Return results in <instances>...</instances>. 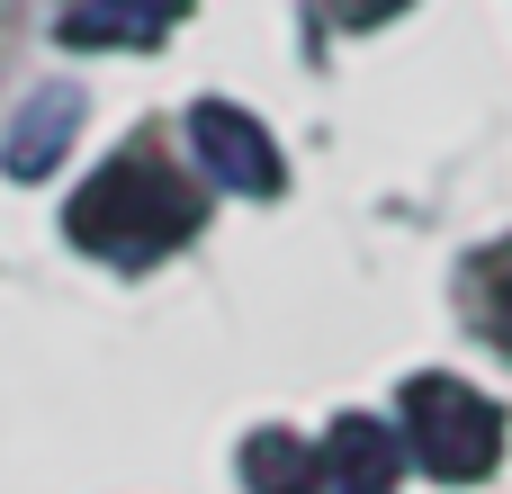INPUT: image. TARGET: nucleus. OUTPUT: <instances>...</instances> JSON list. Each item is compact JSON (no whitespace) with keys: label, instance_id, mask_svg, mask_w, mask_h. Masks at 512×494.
Instances as JSON below:
<instances>
[{"label":"nucleus","instance_id":"nucleus-2","mask_svg":"<svg viewBox=\"0 0 512 494\" xmlns=\"http://www.w3.org/2000/svg\"><path fill=\"white\" fill-rule=\"evenodd\" d=\"M405 450H414L432 477L468 486V477H486V468L504 459V414H495L468 378H414V387H405Z\"/></svg>","mask_w":512,"mask_h":494},{"label":"nucleus","instance_id":"nucleus-8","mask_svg":"<svg viewBox=\"0 0 512 494\" xmlns=\"http://www.w3.org/2000/svg\"><path fill=\"white\" fill-rule=\"evenodd\" d=\"M477 306H486V333L512 351V243H495V252L477 261Z\"/></svg>","mask_w":512,"mask_h":494},{"label":"nucleus","instance_id":"nucleus-7","mask_svg":"<svg viewBox=\"0 0 512 494\" xmlns=\"http://www.w3.org/2000/svg\"><path fill=\"white\" fill-rule=\"evenodd\" d=\"M243 477H252V494H315V450L288 432H261L243 450Z\"/></svg>","mask_w":512,"mask_h":494},{"label":"nucleus","instance_id":"nucleus-4","mask_svg":"<svg viewBox=\"0 0 512 494\" xmlns=\"http://www.w3.org/2000/svg\"><path fill=\"white\" fill-rule=\"evenodd\" d=\"M396 468H405V441L369 414H342L333 441L315 450V494H387Z\"/></svg>","mask_w":512,"mask_h":494},{"label":"nucleus","instance_id":"nucleus-6","mask_svg":"<svg viewBox=\"0 0 512 494\" xmlns=\"http://www.w3.org/2000/svg\"><path fill=\"white\" fill-rule=\"evenodd\" d=\"M72 117H81V99H72V90H45V99H36V108H27V117L9 126V153H0V162H9L18 180H36V171H45L54 153H63Z\"/></svg>","mask_w":512,"mask_h":494},{"label":"nucleus","instance_id":"nucleus-9","mask_svg":"<svg viewBox=\"0 0 512 494\" xmlns=\"http://www.w3.org/2000/svg\"><path fill=\"white\" fill-rule=\"evenodd\" d=\"M333 9H342V18H351V27H369V18H396V9H405V0H333Z\"/></svg>","mask_w":512,"mask_h":494},{"label":"nucleus","instance_id":"nucleus-5","mask_svg":"<svg viewBox=\"0 0 512 494\" xmlns=\"http://www.w3.org/2000/svg\"><path fill=\"white\" fill-rule=\"evenodd\" d=\"M180 9L189 0H81L63 18V45H153L180 27Z\"/></svg>","mask_w":512,"mask_h":494},{"label":"nucleus","instance_id":"nucleus-1","mask_svg":"<svg viewBox=\"0 0 512 494\" xmlns=\"http://www.w3.org/2000/svg\"><path fill=\"white\" fill-rule=\"evenodd\" d=\"M63 225H72L81 252L144 270V261H162L171 243L198 234V189H189L171 162H153V153H117L108 171H90V189L72 198Z\"/></svg>","mask_w":512,"mask_h":494},{"label":"nucleus","instance_id":"nucleus-3","mask_svg":"<svg viewBox=\"0 0 512 494\" xmlns=\"http://www.w3.org/2000/svg\"><path fill=\"white\" fill-rule=\"evenodd\" d=\"M189 144H198V162L234 189V198H279V144L261 135V117H243L234 99H198L189 108Z\"/></svg>","mask_w":512,"mask_h":494}]
</instances>
